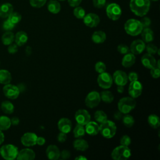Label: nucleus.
<instances>
[{
	"instance_id": "nucleus-1",
	"label": "nucleus",
	"mask_w": 160,
	"mask_h": 160,
	"mask_svg": "<svg viewBox=\"0 0 160 160\" xmlns=\"http://www.w3.org/2000/svg\"><path fill=\"white\" fill-rule=\"evenodd\" d=\"M129 7L135 15L142 17L149 10L150 1L149 0H131Z\"/></svg>"
},
{
	"instance_id": "nucleus-2",
	"label": "nucleus",
	"mask_w": 160,
	"mask_h": 160,
	"mask_svg": "<svg viewBox=\"0 0 160 160\" xmlns=\"http://www.w3.org/2000/svg\"><path fill=\"white\" fill-rule=\"evenodd\" d=\"M124 28L126 32L132 36L139 35L143 29L140 21L135 19H128L125 22Z\"/></svg>"
},
{
	"instance_id": "nucleus-3",
	"label": "nucleus",
	"mask_w": 160,
	"mask_h": 160,
	"mask_svg": "<svg viewBox=\"0 0 160 160\" xmlns=\"http://www.w3.org/2000/svg\"><path fill=\"white\" fill-rule=\"evenodd\" d=\"M117 131L116 124L110 120H106L99 126V132L106 139L113 138Z\"/></svg>"
},
{
	"instance_id": "nucleus-4",
	"label": "nucleus",
	"mask_w": 160,
	"mask_h": 160,
	"mask_svg": "<svg viewBox=\"0 0 160 160\" xmlns=\"http://www.w3.org/2000/svg\"><path fill=\"white\" fill-rule=\"evenodd\" d=\"M136 105L135 99L131 97H124L119 99L118 103V111L123 114L129 113L133 110Z\"/></svg>"
},
{
	"instance_id": "nucleus-5",
	"label": "nucleus",
	"mask_w": 160,
	"mask_h": 160,
	"mask_svg": "<svg viewBox=\"0 0 160 160\" xmlns=\"http://www.w3.org/2000/svg\"><path fill=\"white\" fill-rule=\"evenodd\" d=\"M111 156L114 160H126L131 157V151L129 146L120 145L112 151Z\"/></svg>"
},
{
	"instance_id": "nucleus-6",
	"label": "nucleus",
	"mask_w": 160,
	"mask_h": 160,
	"mask_svg": "<svg viewBox=\"0 0 160 160\" xmlns=\"http://www.w3.org/2000/svg\"><path fill=\"white\" fill-rule=\"evenodd\" d=\"M18 152V148L11 144H5L0 149L1 156L6 160H13L16 159Z\"/></svg>"
},
{
	"instance_id": "nucleus-7",
	"label": "nucleus",
	"mask_w": 160,
	"mask_h": 160,
	"mask_svg": "<svg viewBox=\"0 0 160 160\" xmlns=\"http://www.w3.org/2000/svg\"><path fill=\"white\" fill-rule=\"evenodd\" d=\"M97 82L99 87L104 89H108L112 85V77L109 73L105 71L99 74L97 78Z\"/></svg>"
},
{
	"instance_id": "nucleus-8",
	"label": "nucleus",
	"mask_w": 160,
	"mask_h": 160,
	"mask_svg": "<svg viewBox=\"0 0 160 160\" xmlns=\"http://www.w3.org/2000/svg\"><path fill=\"white\" fill-rule=\"evenodd\" d=\"M106 11L108 17L112 21H116L119 19L122 14L121 7L116 3L109 4L107 6Z\"/></svg>"
},
{
	"instance_id": "nucleus-9",
	"label": "nucleus",
	"mask_w": 160,
	"mask_h": 160,
	"mask_svg": "<svg viewBox=\"0 0 160 160\" xmlns=\"http://www.w3.org/2000/svg\"><path fill=\"white\" fill-rule=\"evenodd\" d=\"M100 94L98 92L93 91L88 94L85 98V104L89 108H94L99 105L101 102Z\"/></svg>"
},
{
	"instance_id": "nucleus-10",
	"label": "nucleus",
	"mask_w": 160,
	"mask_h": 160,
	"mask_svg": "<svg viewBox=\"0 0 160 160\" xmlns=\"http://www.w3.org/2000/svg\"><path fill=\"white\" fill-rule=\"evenodd\" d=\"M2 91L5 96L11 99H16L20 93V90L18 86L9 83L5 84Z\"/></svg>"
},
{
	"instance_id": "nucleus-11",
	"label": "nucleus",
	"mask_w": 160,
	"mask_h": 160,
	"mask_svg": "<svg viewBox=\"0 0 160 160\" xmlns=\"http://www.w3.org/2000/svg\"><path fill=\"white\" fill-rule=\"evenodd\" d=\"M142 91V84L138 81H131L129 85L128 93L130 97L135 99L141 96Z\"/></svg>"
},
{
	"instance_id": "nucleus-12",
	"label": "nucleus",
	"mask_w": 160,
	"mask_h": 160,
	"mask_svg": "<svg viewBox=\"0 0 160 160\" xmlns=\"http://www.w3.org/2000/svg\"><path fill=\"white\" fill-rule=\"evenodd\" d=\"M75 119L78 124L85 126L91 121V115L88 111L84 109H78L74 115Z\"/></svg>"
},
{
	"instance_id": "nucleus-13",
	"label": "nucleus",
	"mask_w": 160,
	"mask_h": 160,
	"mask_svg": "<svg viewBox=\"0 0 160 160\" xmlns=\"http://www.w3.org/2000/svg\"><path fill=\"white\" fill-rule=\"evenodd\" d=\"M112 80L117 86H124L128 81V74L123 71L117 70L112 75Z\"/></svg>"
},
{
	"instance_id": "nucleus-14",
	"label": "nucleus",
	"mask_w": 160,
	"mask_h": 160,
	"mask_svg": "<svg viewBox=\"0 0 160 160\" xmlns=\"http://www.w3.org/2000/svg\"><path fill=\"white\" fill-rule=\"evenodd\" d=\"M37 137V135L34 132H26L22 136L21 142L24 146H33L36 144Z\"/></svg>"
},
{
	"instance_id": "nucleus-15",
	"label": "nucleus",
	"mask_w": 160,
	"mask_h": 160,
	"mask_svg": "<svg viewBox=\"0 0 160 160\" xmlns=\"http://www.w3.org/2000/svg\"><path fill=\"white\" fill-rule=\"evenodd\" d=\"M146 48L145 42L141 39H136L132 42L130 45L129 51L134 55H138L142 53Z\"/></svg>"
},
{
	"instance_id": "nucleus-16",
	"label": "nucleus",
	"mask_w": 160,
	"mask_h": 160,
	"mask_svg": "<svg viewBox=\"0 0 160 160\" xmlns=\"http://www.w3.org/2000/svg\"><path fill=\"white\" fill-rule=\"evenodd\" d=\"M83 22L84 24L89 28L96 27L99 22V17L94 13H89L84 16L83 18Z\"/></svg>"
},
{
	"instance_id": "nucleus-17",
	"label": "nucleus",
	"mask_w": 160,
	"mask_h": 160,
	"mask_svg": "<svg viewBox=\"0 0 160 160\" xmlns=\"http://www.w3.org/2000/svg\"><path fill=\"white\" fill-rule=\"evenodd\" d=\"M36 157L34 151L29 148H24L18 152L16 159L18 160H33Z\"/></svg>"
},
{
	"instance_id": "nucleus-18",
	"label": "nucleus",
	"mask_w": 160,
	"mask_h": 160,
	"mask_svg": "<svg viewBox=\"0 0 160 160\" xmlns=\"http://www.w3.org/2000/svg\"><path fill=\"white\" fill-rule=\"evenodd\" d=\"M58 128L60 132L68 134L72 129V122L68 118H61L58 122Z\"/></svg>"
},
{
	"instance_id": "nucleus-19",
	"label": "nucleus",
	"mask_w": 160,
	"mask_h": 160,
	"mask_svg": "<svg viewBox=\"0 0 160 160\" xmlns=\"http://www.w3.org/2000/svg\"><path fill=\"white\" fill-rule=\"evenodd\" d=\"M46 154L49 159L57 160L60 158V150L58 146L54 144H51L47 147Z\"/></svg>"
},
{
	"instance_id": "nucleus-20",
	"label": "nucleus",
	"mask_w": 160,
	"mask_h": 160,
	"mask_svg": "<svg viewBox=\"0 0 160 160\" xmlns=\"http://www.w3.org/2000/svg\"><path fill=\"white\" fill-rule=\"evenodd\" d=\"M141 63L144 67L151 69L156 65V60L154 57L150 54L146 53L141 57Z\"/></svg>"
},
{
	"instance_id": "nucleus-21",
	"label": "nucleus",
	"mask_w": 160,
	"mask_h": 160,
	"mask_svg": "<svg viewBox=\"0 0 160 160\" xmlns=\"http://www.w3.org/2000/svg\"><path fill=\"white\" fill-rule=\"evenodd\" d=\"M85 131L90 136H96L99 132V125L95 121H89L85 125Z\"/></svg>"
},
{
	"instance_id": "nucleus-22",
	"label": "nucleus",
	"mask_w": 160,
	"mask_h": 160,
	"mask_svg": "<svg viewBox=\"0 0 160 160\" xmlns=\"http://www.w3.org/2000/svg\"><path fill=\"white\" fill-rule=\"evenodd\" d=\"M136 62V57L132 52H128L124 54L122 59L121 64L124 68H128L131 67Z\"/></svg>"
},
{
	"instance_id": "nucleus-23",
	"label": "nucleus",
	"mask_w": 160,
	"mask_h": 160,
	"mask_svg": "<svg viewBox=\"0 0 160 160\" xmlns=\"http://www.w3.org/2000/svg\"><path fill=\"white\" fill-rule=\"evenodd\" d=\"M13 12V6L9 2L3 3L0 6V17L2 18H8Z\"/></svg>"
},
{
	"instance_id": "nucleus-24",
	"label": "nucleus",
	"mask_w": 160,
	"mask_h": 160,
	"mask_svg": "<svg viewBox=\"0 0 160 160\" xmlns=\"http://www.w3.org/2000/svg\"><path fill=\"white\" fill-rule=\"evenodd\" d=\"M28 39V34L26 32L21 31L18 32L14 36V41L18 46H22L25 44Z\"/></svg>"
},
{
	"instance_id": "nucleus-25",
	"label": "nucleus",
	"mask_w": 160,
	"mask_h": 160,
	"mask_svg": "<svg viewBox=\"0 0 160 160\" xmlns=\"http://www.w3.org/2000/svg\"><path fill=\"white\" fill-rule=\"evenodd\" d=\"M73 147L77 151H85L88 149L89 144L86 140L80 138H78L73 142Z\"/></svg>"
},
{
	"instance_id": "nucleus-26",
	"label": "nucleus",
	"mask_w": 160,
	"mask_h": 160,
	"mask_svg": "<svg viewBox=\"0 0 160 160\" xmlns=\"http://www.w3.org/2000/svg\"><path fill=\"white\" fill-rule=\"evenodd\" d=\"M91 39L96 44H101L106 39V34L104 31H96L93 32L91 36Z\"/></svg>"
},
{
	"instance_id": "nucleus-27",
	"label": "nucleus",
	"mask_w": 160,
	"mask_h": 160,
	"mask_svg": "<svg viewBox=\"0 0 160 160\" xmlns=\"http://www.w3.org/2000/svg\"><path fill=\"white\" fill-rule=\"evenodd\" d=\"M141 33L142 40L144 42L149 43L154 40V33L153 31L150 28H143Z\"/></svg>"
},
{
	"instance_id": "nucleus-28",
	"label": "nucleus",
	"mask_w": 160,
	"mask_h": 160,
	"mask_svg": "<svg viewBox=\"0 0 160 160\" xmlns=\"http://www.w3.org/2000/svg\"><path fill=\"white\" fill-rule=\"evenodd\" d=\"M12 79L11 73L6 69L0 70V83L2 84H7L10 83Z\"/></svg>"
},
{
	"instance_id": "nucleus-29",
	"label": "nucleus",
	"mask_w": 160,
	"mask_h": 160,
	"mask_svg": "<svg viewBox=\"0 0 160 160\" xmlns=\"http://www.w3.org/2000/svg\"><path fill=\"white\" fill-rule=\"evenodd\" d=\"M48 9L52 14H58L61 10L60 3L55 0L49 1L48 4Z\"/></svg>"
},
{
	"instance_id": "nucleus-30",
	"label": "nucleus",
	"mask_w": 160,
	"mask_h": 160,
	"mask_svg": "<svg viewBox=\"0 0 160 160\" xmlns=\"http://www.w3.org/2000/svg\"><path fill=\"white\" fill-rule=\"evenodd\" d=\"M148 122L149 125L154 128V129H158L160 126V119L158 116L154 114H151L149 115L148 118Z\"/></svg>"
},
{
	"instance_id": "nucleus-31",
	"label": "nucleus",
	"mask_w": 160,
	"mask_h": 160,
	"mask_svg": "<svg viewBox=\"0 0 160 160\" xmlns=\"http://www.w3.org/2000/svg\"><path fill=\"white\" fill-rule=\"evenodd\" d=\"M2 42L6 46L12 44L14 41V34L10 31L4 32L1 37Z\"/></svg>"
},
{
	"instance_id": "nucleus-32",
	"label": "nucleus",
	"mask_w": 160,
	"mask_h": 160,
	"mask_svg": "<svg viewBox=\"0 0 160 160\" xmlns=\"http://www.w3.org/2000/svg\"><path fill=\"white\" fill-rule=\"evenodd\" d=\"M2 111L6 114H12L14 112V107L13 104L9 101H4L1 104Z\"/></svg>"
},
{
	"instance_id": "nucleus-33",
	"label": "nucleus",
	"mask_w": 160,
	"mask_h": 160,
	"mask_svg": "<svg viewBox=\"0 0 160 160\" xmlns=\"http://www.w3.org/2000/svg\"><path fill=\"white\" fill-rule=\"evenodd\" d=\"M99 94L101 100L106 103H111L114 100V95L109 91L104 90L102 91Z\"/></svg>"
},
{
	"instance_id": "nucleus-34",
	"label": "nucleus",
	"mask_w": 160,
	"mask_h": 160,
	"mask_svg": "<svg viewBox=\"0 0 160 160\" xmlns=\"http://www.w3.org/2000/svg\"><path fill=\"white\" fill-rule=\"evenodd\" d=\"M11 126V119L5 116H0V130H8Z\"/></svg>"
},
{
	"instance_id": "nucleus-35",
	"label": "nucleus",
	"mask_w": 160,
	"mask_h": 160,
	"mask_svg": "<svg viewBox=\"0 0 160 160\" xmlns=\"http://www.w3.org/2000/svg\"><path fill=\"white\" fill-rule=\"evenodd\" d=\"M85 133H86V131H85L84 126L77 123L76 126L73 129L74 136L76 138H80L83 137L85 135Z\"/></svg>"
},
{
	"instance_id": "nucleus-36",
	"label": "nucleus",
	"mask_w": 160,
	"mask_h": 160,
	"mask_svg": "<svg viewBox=\"0 0 160 160\" xmlns=\"http://www.w3.org/2000/svg\"><path fill=\"white\" fill-rule=\"evenodd\" d=\"M94 117L96 122L101 124L108 120V116L105 112L102 110H98L94 112Z\"/></svg>"
},
{
	"instance_id": "nucleus-37",
	"label": "nucleus",
	"mask_w": 160,
	"mask_h": 160,
	"mask_svg": "<svg viewBox=\"0 0 160 160\" xmlns=\"http://www.w3.org/2000/svg\"><path fill=\"white\" fill-rule=\"evenodd\" d=\"M122 121L124 125L127 128H131L134 124V118L129 114H124L122 118Z\"/></svg>"
},
{
	"instance_id": "nucleus-38",
	"label": "nucleus",
	"mask_w": 160,
	"mask_h": 160,
	"mask_svg": "<svg viewBox=\"0 0 160 160\" xmlns=\"http://www.w3.org/2000/svg\"><path fill=\"white\" fill-rule=\"evenodd\" d=\"M8 18L12 23L16 24L21 20V15L18 12H12Z\"/></svg>"
},
{
	"instance_id": "nucleus-39",
	"label": "nucleus",
	"mask_w": 160,
	"mask_h": 160,
	"mask_svg": "<svg viewBox=\"0 0 160 160\" xmlns=\"http://www.w3.org/2000/svg\"><path fill=\"white\" fill-rule=\"evenodd\" d=\"M74 16L78 19H83L84 16L86 15L85 10L79 6H76L73 11Z\"/></svg>"
},
{
	"instance_id": "nucleus-40",
	"label": "nucleus",
	"mask_w": 160,
	"mask_h": 160,
	"mask_svg": "<svg viewBox=\"0 0 160 160\" xmlns=\"http://www.w3.org/2000/svg\"><path fill=\"white\" fill-rule=\"evenodd\" d=\"M94 68H95V71L98 73L100 74V73H102V72H104L106 71V66L103 62L98 61L95 64Z\"/></svg>"
},
{
	"instance_id": "nucleus-41",
	"label": "nucleus",
	"mask_w": 160,
	"mask_h": 160,
	"mask_svg": "<svg viewBox=\"0 0 160 160\" xmlns=\"http://www.w3.org/2000/svg\"><path fill=\"white\" fill-rule=\"evenodd\" d=\"M145 49H146V51L148 54H150L152 55L156 54L158 51L159 50V49L158 48V47L156 45L151 44V43L146 45Z\"/></svg>"
},
{
	"instance_id": "nucleus-42",
	"label": "nucleus",
	"mask_w": 160,
	"mask_h": 160,
	"mask_svg": "<svg viewBox=\"0 0 160 160\" xmlns=\"http://www.w3.org/2000/svg\"><path fill=\"white\" fill-rule=\"evenodd\" d=\"M47 0H29V3L31 6L36 8L42 7Z\"/></svg>"
},
{
	"instance_id": "nucleus-43",
	"label": "nucleus",
	"mask_w": 160,
	"mask_h": 160,
	"mask_svg": "<svg viewBox=\"0 0 160 160\" xmlns=\"http://www.w3.org/2000/svg\"><path fill=\"white\" fill-rule=\"evenodd\" d=\"M131 143V139L128 135H123L120 139L121 145L129 146Z\"/></svg>"
},
{
	"instance_id": "nucleus-44",
	"label": "nucleus",
	"mask_w": 160,
	"mask_h": 160,
	"mask_svg": "<svg viewBox=\"0 0 160 160\" xmlns=\"http://www.w3.org/2000/svg\"><path fill=\"white\" fill-rule=\"evenodd\" d=\"M117 50L120 54H125L129 52V48L124 44H121L118 46Z\"/></svg>"
},
{
	"instance_id": "nucleus-45",
	"label": "nucleus",
	"mask_w": 160,
	"mask_h": 160,
	"mask_svg": "<svg viewBox=\"0 0 160 160\" xmlns=\"http://www.w3.org/2000/svg\"><path fill=\"white\" fill-rule=\"evenodd\" d=\"M150 74L153 78L157 79L160 76V68L155 66L150 69Z\"/></svg>"
},
{
	"instance_id": "nucleus-46",
	"label": "nucleus",
	"mask_w": 160,
	"mask_h": 160,
	"mask_svg": "<svg viewBox=\"0 0 160 160\" xmlns=\"http://www.w3.org/2000/svg\"><path fill=\"white\" fill-rule=\"evenodd\" d=\"M15 26V24L12 23L8 19L7 20H6L4 23H3V25H2V27H3V29L4 30H6V31H11L12 30Z\"/></svg>"
},
{
	"instance_id": "nucleus-47",
	"label": "nucleus",
	"mask_w": 160,
	"mask_h": 160,
	"mask_svg": "<svg viewBox=\"0 0 160 160\" xmlns=\"http://www.w3.org/2000/svg\"><path fill=\"white\" fill-rule=\"evenodd\" d=\"M140 22H141V24L143 28H149V26L151 25V19L148 17L142 18L141 19V20L140 21Z\"/></svg>"
},
{
	"instance_id": "nucleus-48",
	"label": "nucleus",
	"mask_w": 160,
	"mask_h": 160,
	"mask_svg": "<svg viewBox=\"0 0 160 160\" xmlns=\"http://www.w3.org/2000/svg\"><path fill=\"white\" fill-rule=\"evenodd\" d=\"M93 5L96 8H103L106 2V0H93Z\"/></svg>"
},
{
	"instance_id": "nucleus-49",
	"label": "nucleus",
	"mask_w": 160,
	"mask_h": 160,
	"mask_svg": "<svg viewBox=\"0 0 160 160\" xmlns=\"http://www.w3.org/2000/svg\"><path fill=\"white\" fill-rule=\"evenodd\" d=\"M71 156V152L67 149H64L60 152V158L62 159H67Z\"/></svg>"
},
{
	"instance_id": "nucleus-50",
	"label": "nucleus",
	"mask_w": 160,
	"mask_h": 160,
	"mask_svg": "<svg viewBox=\"0 0 160 160\" xmlns=\"http://www.w3.org/2000/svg\"><path fill=\"white\" fill-rule=\"evenodd\" d=\"M18 45L15 43V44H11L9 45L8 46V51L9 53L11 54H14L16 53L18 50Z\"/></svg>"
},
{
	"instance_id": "nucleus-51",
	"label": "nucleus",
	"mask_w": 160,
	"mask_h": 160,
	"mask_svg": "<svg viewBox=\"0 0 160 160\" xmlns=\"http://www.w3.org/2000/svg\"><path fill=\"white\" fill-rule=\"evenodd\" d=\"M138 74L135 72H130L128 75V81L130 82L138 80Z\"/></svg>"
},
{
	"instance_id": "nucleus-52",
	"label": "nucleus",
	"mask_w": 160,
	"mask_h": 160,
	"mask_svg": "<svg viewBox=\"0 0 160 160\" xmlns=\"http://www.w3.org/2000/svg\"><path fill=\"white\" fill-rule=\"evenodd\" d=\"M57 139H58V142H65V141H66V139H67V135H66V133L60 132L58 134V135Z\"/></svg>"
},
{
	"instance_id": "nucleus-53",
	"label": "nucleus",
	"mask_w": 160,
	"mask_h": 160,
	"mask_svg": "<svg viewBox=\"0 0 160 160\" xmlns=\"http://www.w3.org/2000/svg\"><path fill=\"white\" fill-rule=\"evenodd\" d=\"M81 1L82 0H68V4L71 7H76L81 4Z\"/></svg>"
},
{
	"instance_id": "nucleus-54",
	"label": "nucleus",
	"mask_w": 160,
	"mask_h": 160,
	"mask_svg": "<svg viewBox=\"0 0 160 160\" xmlns=\"http://www.w3.org/2000/svg\"><path fill=\"white\" fill-rule=\"evenodd\" d=\"M46 142V139L43 137H37L36 139V144H38L39 146H43Z\"/></svg>"
},
{
	"instance_id": "nucleus-55",
	"label": "nucleus",
	"mask_w": 160,
	"mask_h": 160,
	"mask_svg": "<svg viewBox=\"0 0 160 160\" xmlns=\"http://www.w3.org/2000/svg\"><path fill=\"white\" fill-rule=\"evenodd\" d=\"M122 116H123V114L122 112H121L119 111L116 112L114 114V118L116 120H120L121 119H122Z\"/></svg>"
},
{
	"instance_id": "nucleus-56",
	"label": "nucleus",
	"mask_w": 160,
	"mask_h": 160,
	"mask_svg": "<svg viewBox=\"0 0 160 160\" xmlns=\"http://www.w3.org/2000/svg\"><path fill=\"white\" fill-rule=\"evenodd\" d=\"M11 119V125H13V126H17L19 124V119L17 117H13Z\"/></svg>"
},
{
	"instance_id": "nucleus-57",
	"label": "nucleus",
	"mask_w": 160,
	"mask_h": 160,
	"mask_svg": "<svg viewBox=\"0 0 160 160\" xmlns=\"http://www.w3.org/2000/svg\"><path fill=\"white\" fill-rule=\"evenodd\" d=\"M4 135L1 130H0V145L4 142Z\"/></svg>"
},
{
	"instance_id": "nucleus-58",
	"label": "nucleus",
	"mask_w": 160,
	"mask_h": 160,
	"mask_svg": "<svg viewBox=\"0 0 160 160\" xmlns=\"http://www.w3.org/2000/svg\"><path fill=\"white\" fill-rule=\"evenodd\" d=\"M117 91L119 93H122L124 92L123 86H117Z\"/></svg>"
},
{
	"instance_id": "nucleus-59",
	"label": "nucleus",
	"mask_w": 160,
	"mask_h": 160,
	"mask_svg": "<svg viewBox=\"0 0 160 160\" xmlns=\"http://www.w3.org/2000/svg\"><path fill=\"white\" fill-rule=\"evenodd\" d=\"M75 159H76V160H87V158L83 156H79L75 158Z\"/></svg>"
},
{
	"instance_id": "nucleus-60",
	"label": "nucleus",
	"mask_w": 160,
	"mask_h": 160,
	"mask_svg": "<svg viewBox=\"0 0 160 160\" xmlns=\"http://www.w3.org/2000/svg\"><path fill=\"white\" fill-rule=\"evenodd\" d=\"M26 53L27 55H30L31 54V48L29 46H28L26 48Z\"/></svg>"
},
{
	"instance_id": "nucleus-61",
	"label": "nucleus",
	"mask_w": 160,
	"mask_h": 160,
	"mask_svg": "<svg viewBox=\"0 0 160 160\" xmlns=\"http://www.w3.org/2000/svg\"><path fill=\"white\" fill-rule=\"evenodd\" d=\"M59 1H64V0H59Z\"/></svg>"
},
{
	"instance_id": "nucleus-62",
	"label": "nucleus",
	"mask_w": 160,
	"mask_h": 160,
	"mask_svg": "<svg viewBox=\"0 0 160 160\" xmlns=\"http://www.w3.org/2000/svg\"><path fill=\"white\" fill-rule=\"evenodd\" d=\"M152 1H158V0H152Z\"/></svg>"
}]
</instances>
